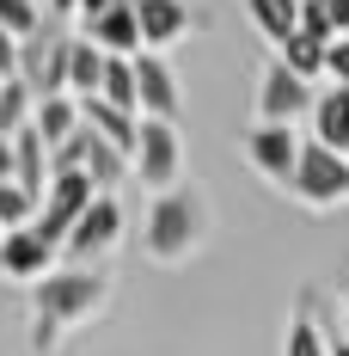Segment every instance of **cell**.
<instances>
[{"label": "cell", "mask_w": 349, "mask_h": 356, "mask_svg": "<svg viewBox=\"0 0 349 356\" xmlns=\"http://www.w3.org/2000/svg\"><path fill=\"white\" fill-rule=\"evenodd\" d=\"M110 307V277L105 270H49V277H37L31 283V350L37 356H56V344L80 332V325H92L99 314Z\"/></svg>", "instance_id": "1"}, {"label": "cell", "mask_w": 349, "mask_h": 356, "mask_svg": "<svg viewBox=\"0 0 349 356\" xmlns=\"http://www.w3.org/2000/svg\"><path fill=\"white\" fill-rule=\"evenodd\" d=\"M209 197L203 191H190V184H172V191H160L153 197V209H147V227H141V246L153 264H190L196 252L209 246Z\"/></svg>", "instance_id": "2"}, {"label": "cell", "mask_w": 349, "mask_h": 356, "mask_svg": "<svg viewBox=\"0 0 349 356\" xmlns=\"http://www.w3.org/2000/svg\"><path fill=\"white\" fill-rule=\"evenodd\" d=\"M288 197L307 203V209H318V215L343 209L349 203V160L331 154V147H318V142H300V166L288 178Z\"/></svg>", "instance_id": "3"}, {"label": "cell", "mask_w": 349, "mask_h": 356, "mask_svg": "<svg viewBox=\"0 0 349 356\" xmlns=\"http://www.w3.org/2000/svg\"><path fill=\"white\" fill-rule=\"evenodd\" d=\"M68 43H74V31H62V25H43V31H31L19 43V80L31 92V105L68 92Z\"/></svg>", "instance_id": "4"}, {"label": "cell", "mask_w": 349, "mask_h": 356, "mask_svg": "<svg viewBox=\"0 0 349 356\" xmlns=\"http://www.w3.org/2000/svg\"><path fill=\"white\" fill-rule=\"evenodd\" d=\"M129 166H135V178L153 191V197H160V191H172V184H184V136H178V123L141 117Z\"/></svg>", "instance_id": "5"}, {"label": "cell", "mask_w": 349, "mask_h": 356, "mask_svg": "<svg viewBox=\"0 0 349 356\" xmlns=\"http://www.w3.org/2000/svg\"><path fill=\"white\" fill-rule=\"evenodd\" d=\"M123 166H129V160H123V154H117L105 136H92L86 123H80V129H74L62 147H49V178H56V172H86L99 191H105V197L123 184Z\"/></svg>", "instance_id": "6"}, {"label": "cell", "mask_w": 349, "mask_h": 356, "mask_svg": "<svg viewBox=\"0 0 349 356\" xmlns=\"http://www.w3.org/2000/svg\"><path fill=\"white\" fill-rule=\"evenodd\" d=\"M313 80H300V74H288L282 62L264 68L257 80V123H276V129H294L300 117H313Z\"/></svg>", "instance_id": "7"}, {"label": "cell", "mask_w": 349, "mask_h": 356, "mask_svg": "<svg viewBox=\"0 0 349 356\" xmlns=\"http://www.w3.org/2000/svg\"><path fill=\"white\" fill-rule=\"evenodd\" d=\"M117 240H123V203H117V197H92V209L68 227L62 252H68V264L86 270V264H92V258H105Z\"/></svg>", "instance_id": "8"}, {"label": "cell", "mask_w": 349, "mask_h": 356, "mask_svg": "<svg viewBox=\"0 0 349 356\" xmlns=\"http://www.w3.org/2000/svg\"><path fill=\"white\" fill-rule=\"evenodd\" d=\"M245 160H251V172L270 178L288 191V178L300 166V136L294 129H276V123H257V129H245Z\"/></svg>", "instance_id": "9"}, {"label": "cell", "mask_w": 349, "mask_h": 356, "mask_svg": "<svg viewBox=\"0 0 349 356\" xmlns=\"http://www.w3.org/2000/svg\"><path fill=\"white\" fill-rule=\"evenodd\" d=\"M135 99L147 117H160V123H178L184 117V86H178V74L166 56H153V49H141L135 56Z\"/></svg>", "instance_id": "10"}, {"label": "cell", "mask_w": 349, "mask_h": 356, "mask_svg": "<svg viewBox=\"0 0 349 356\" xmlns=\"http://www.w3.org/2000/svg\"><path fill=\"white\" fill-rule=\"evenodd\" d=\"M56 258H62V246H49L37 227H12V234H0V277H12V283H37V277H49Z\"/></svg>", "instance_id": "11"}, {"label": "cell", "mask_w": 349, "mask_h": 356, "mask_svg": "<svg viewBox=\"0 0 349 356\" xmlns=\"http://www.w3.org/2000/svg\"><path fill=\"white\" fill-rule=\"evenodd\" d=\"M135 25H141V49L166 56L172 43L190 37V6L184 0H135Z\"/></svg>", "instance_id": "12"}, {"label": "cell", "mask_w": 349, "mask_h": 356, "mask_svg": "<svg viewBox=\"0 0 349 356\" xmlns=\"http://www.w3.org/2000/svg\"><path fill=\"white\" fill-rule=\"evenodd\" d=\"M80 37H92L105 56H123V62H135L141 56V25H135V0H110L105 13L92 19V25H80Z\"/></svg>", "instance_id": "13"}, {"label": "cell", "mask_w": 349, "mask_h": 356, "mask_svg": "<svg viewBox=\"0 0 349 356\" xmlns=\"http://www.w3.org/2000/svg\"><path fill=\"white\" fill-rule=\"evenodd\" d=\"M12 184H25L37 203H43V191H49V142L37 136L31 123L12 136Z\"/></svg>", "instance_id": "14"}, {"label": "cell", "mask_w": 349, "mask_h": 356, "mask_svg": "<svg viewBox=\"0 0 349 356\" xmlns=\"http://www.w3.org/2000/svg\"><path fill=\"white\" fill-rule=\"evenodd\" d=\"M313 142L331 154H349V92L343 86H325L313 99Z\"/></svg>", "instance_id": "15"}, {"label": "cell", "mask_w": 349, "mask_h": 356, "mask_svg": "<svg viewBox=\"0 0 349 356\" xmlns=\"http://www.w3.org/2000/svg\"><path fill=\"white\" fill-rule=\"evenodd\" d=\"M331 43H337V37L307 31V25H300L288 43H276V62H282L288 74H300V80H318V74H325V49H331Z\"/></svg>", "instance_id": "16"}, {"label": "cell", "mask_w": 349, "mask_h": 356, "mask_svg": "<svg viewBox=\"0 0 349 356\" xmlns=\"http://www.w3.org/2000/svg\"><path fill=\"white\" fill-rule=\"evenodd\" d=\"M99 80H105V49L92 37L74 31V43H68V99H99Z\"/></svg>", "instance_id": "17"}, {"label": "cell", "mask_w": 349, "mask_h": 356, "mask_svg": "<svg viewBox=\"0 0 349 356\" xmlns=\"http://www.w3.org/2000/svg\"><path fill=\"white\" fill-rule=\"evenodd\" d=\"M31 129L49 147H62L74 129H80V99H68V92H62V99H37L31 105Z\"/></svg>", "instance_id": "18"}, {"label": "cell", "mask_w": 349, "mask_h": 356, "mask_svg": "<svg viewBox=\"0 0 349 356\" xmlns=\"http://www.w3.org/2000/svg\"><path fill=\"white\" fill-rule=\"evenodd\" d=\"M245 19L270 43H288V37L300 31V0H245Z\"/></svg>", "instance_id": "19"}, {"label": "cell", "mask_w": 349, "mask_h": 356, "mask_svg": "<svg viewBox=\"0 0 349 356\" xmlns=\"http://www.w3.org/2000/svg\"><path fill=\"white\" fill-rule=\"evenodd\" d=\"M99 99H105L110 111H129V117H135V111H141V99H135V62H123V56H105Z\"/></svg>", "instance_id": "20"}, {"label": "cell", "mask_w": 349, "mask_h": 356, "mask_svg": "<svg viewBox=\"0 0 349 356\" xmlns=\"http://www.w3.org/2000/svg\"><path fill=\"white\" fill-rule=\"evenodd\" d=\"M282 356H331V344H325V332H318V320H313L307 301H300L294 320H288V344H282Z\"/></svg>", "instance_id": "21"}, {"label": "cell", "mask_w": 349, "mask_h": 356, "mask_svg": "<svg viewBox=\"0 0 349 356\" xmlns=\"http://www.w3.org/2000/svg\"><path fill=\"white\" fill-rule=\"evenodd\" d=\"M37 215V197L25 184H12V178H0V234H12V227H31Z\"/></svg>", "instance_id": "22"}, {"label": "cell", "mask_w": 349, "mask_h": 356, "mask_svg": "<svg viewBox=\"0 0 349 356\" xmlns=\"http://www.w3.org/2000/svg\"><path fill=\"white\" fill-rule=\"evenodd\" d=\"M31 123V92L25 80H0V136H19Z\"/></svg>", "instance_id": "23"}, {"label": "cell", "mask_w": 349, "mask_h": 356, "mask_svg": "<svg viewBox=\"0 0 349 356\" xmlns=\"http://www.w3.org/2000/svg\"><path fill=\"white\" fill-rule=\"evenodd\" d=\"M0 31L25 43L31 31H43V6L37 0H0Z\"/></svg>", "instance_id": "24"}, {"label": "cell", "mask_w": 349, "mask_h": 356, "mask_svg": "<svg viewBox=\"0 0 349 356\" xmlns=\"http://www.w3.org/2000/svg\"><path fill=\"white\" fill-rule=\"evenodd\" d=\"M307 13H318V19L331 25V37L349 31V0H307Z\"/></svg>", "instance_id": "25"}, {"label": "cell", "mask_w": 349, "mask_h": 356, "mask_svg": "<svg viewBox=\"0 0 349 356\" xmlns=\"http://www.w3.org/2000/svg\"><path fill=\"white\" fill-rule=\"evenodd\" d=\"M325 74H331V80L349 92V37H337V43L325 49Z\"/></svg>", "instance_id": "26"}, {"label": "cell", "mask_w": 349, "mask_h": 356, "mask_svg": "<svg viewBox=\"0 0 349 356\" xmlns=\"http://www.w3.org/2000/svg\"><path fill=\"white\" fill-rule=\"evenodd\" d=\"M0 80H19V37L0 31Z\"/></svg>", "instance_id": "27"}, {"label": "cell", "mask_w": 349, "mask_h": 356, "mask_svg": "<svg viewBox=\"0 0 349 356\" xmlns=\"http://www.w3.org/2000/svg\"><path fill=\"white\" fill-rule=\"evenodd\" d=\"M110 0H80V6H74V13H80V25H92V19H99V13H105Z\"/></svg>", "instance_id": "28"}, {"label": "cell", "mask_w": 349, "mask_h": 356, "mask_svg": "<svg viewBox=\"0 0 349 356\" xmlns=\"http://www.w3.org/2000/svg\"><path fill=\"white\" fill-rule=\"evenodd\" d=\"M74 6H80V0H49V13H56V25H68V19H74Z\"/></svg>", "instance_id": "29"}, {"label": "cell", "mask_w": 349, "mask_h": 356, "mask_svg": "<svg viewBox=\"0 0 349 356\" xmlns=\"http://www.w3.org/2000/svg\"><path fill=\"white\" fill-rule=\"evenodd\" d=\"M0 178H12V136H0Z\"/></svg>", "instance_id": "30"}, {"label": "cell", "mask_w": 349, "mask_h": 356, "mask_svg": "<svg viewBox=\"0 0 349 356\" xmlns=\"http://www.w3.org/2000/svg\"><path fill=\"white\" fill-rule=\"evenodd\" d=\"M343 344H349V289H343Z\"/></svg>", "instance_id": "31"}, {"label": "cell", "mask_w": 349, "mask_h": 356, "mask_svg": "<svg viewBox=\"0 0 349 356\" xmlns=\"http://www.w3.org/2000/svg\"><path fill=\"white\" fill-rule=\"evenodd\" d=\"M331 356H349V344H343V338H337V344H331Z\"/></svg>", "instance_id": "32"}]
</instances>
